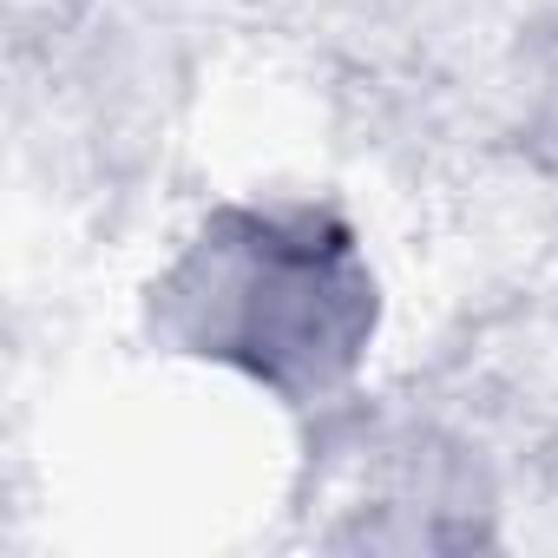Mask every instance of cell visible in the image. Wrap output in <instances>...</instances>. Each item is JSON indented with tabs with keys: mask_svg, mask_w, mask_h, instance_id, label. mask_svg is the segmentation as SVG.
Returning <instances> with one entry per match:
<instances>
[{
	"mask_svg": "<svg viewBox=\"0 0 558 558\" xmlns=\"http://www.w3.org/2000/svg\"><path fill=\"white\" fill-rule=\"evenodd\" d=\"M158 329L283 401H316L375 336V276L329 210H217L158 283Z\"/></svg>",
	"mask_w": 558,
	"mask_h": 558,
	"instance_id": "obj_1",
	"label": "cell"
}]
</instances>
